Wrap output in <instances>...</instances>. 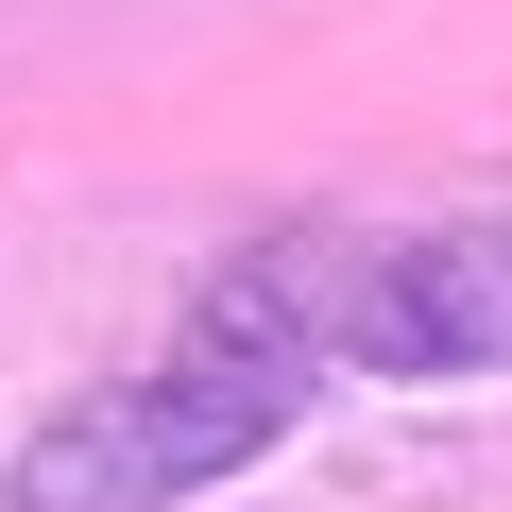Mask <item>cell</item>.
<instances>
[{"label":"cell","instance_id":"obj_1","mask_svg":"<svg viewBox=\"0 0 512 512\" xmlns=\"http://www.w3.org/2000/svg\"><path fill=\"white\" fill-rule=\"evenodd\" d=\"M188 325L274 342L308 376H376V393L512 376V205H461V222H291V239L222 256L188 291Z\"/></svg>","mask_w":512,"mask_h":512},{"label":"cell","instance_id":"obj_2","mask_svg":"<svg viewBox=\"0 0 512 512\" xmlns=\"http://www.w3.org/2000/svg\"><path fill=\"white\" fill-rule=\"evenodd\" d=\"M308 410H325L308 359L188 325L171 359H137V376H103V393H69L0 444V512H188V495L256 478Z\"/></svg>","mask_w":512,"mask_h":512}]
</instances>
